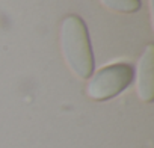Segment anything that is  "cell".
<instances>
[{
  "mask_svg": "<svg viewBox=\"0 0 154 148\" xmlns=\"http://www.w3.org/2000/svg\"><path fill=\"white\" fill-rule=\"evenodd\" d=\"M60 47L66 65L79 79H89L94 72V54L85 21L68 15L60 24Z\"/></svg>",
  "mask_w": 154,
  "mask_h": 148,
  "instance_id": "1",
  "label": "cell"
},
{
  "mask_svg": "<svg viewBox=\"0 0 154 148\" xmlns=\"http://www.w3.org/2000/svg\"><path fill=\"white\" fill-rule=\"evenodd\" d=\"M134 77L133 66L128 63H113L101 68L89 79L86 86V94L95 101H106L124 89H127Z\"/></svg>",
  "mask_w": 154,
  "mask_h": 148,
  "instance_id": "2",
  "label": "cell"
},
{
  "mask_svg": "<svg viewBox=\"0 0 154 148\" xmlns=\"http://www.w3.org/2000/svg\"><path fill=\"white\" fill-rule=\"evenodd\" d=\"M100 2L107 9L122 14H131L140 8V0H100Z\"/></svg>",
  "mask_w": 154,
  "mask_h": 148,
  "instance_id": "4",
  "label": "cell"
},
{
  "mask_svg": "<svg viewBox=\"0 0 154 148\" xmlns=\"http://www.w3.org/2000/svg\"><path fill=\"white\" fill-rule=\"evenodd\" d=\"M154 45L148 44L137 63V94L145 103L154 98Z\"/></svg>",
  "mask_w": 154,
  "mask_h": 148,
  "instance_id": "3",
  "label": "cell"
}]
</instances>
